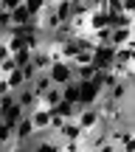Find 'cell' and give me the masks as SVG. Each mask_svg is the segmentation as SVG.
I'll list each match as a JSON object with an SVG mask.
<instances>
[{
  "label": "cell",
  "instance_id": "30bf717a",
  "mask_svg": "<svg viewBox=\"0 0 135 152\" xmlns=\"http://www.w3.org/2000/svg\"><path fill=\"white\" fill-rule=\"evenodd\" d=\"M31 135H34V127H31V121H28V115H23V118L14 124V141L17 144H26Z\"/></svg>",
  "mask_w": 135,
  "mask_h": 152
},
{
  "label": "cell",
  "instance_id": "5b68a950",
  "mask_svg": "<svg viewBox=\"0 0 135 152\" xmlns=\"http://www.w3.org/2000/svg\"><path fill=\"white\" fill-rule=\"evenodd\" d=\"M99 96H101V87H99L93 79L79 82V104H96Z\"/></svg>",
  "mask_w": 135,
  "mask_h": 152
},
{
  "label": "cell",
  "instance_id": "d4e9b609",
  "mask_svg": "<svg viewBox=\"0 0 135 152\" xmlns=\"http://www.w3.org/2000/svg\"><path fill=\"white\" fill-rule=\"evenodd\" d=\"M0 121H3V110H0Z\"/></svg>",
  "mask_w": 135,
  "mask_h": 152
},
{
  "label": "cell",
  "instance_id": "5bb4252c",
  "mask_svg": "<svg viewBox=\"0 0 135 152\" xmlns=\"http://www.w3.org/2000/svg\"><path fill=\"white\" fill-rule=\"evenodd\" d=\"M3 79H6V85H9V93H17V90H20V87L28 82V79H26V73H23V68H14V71H9Z\"/></svg>",
  "mask_w": 135,
  "mask_h": 152
},
{
  "label": "cell",
  "instance_id": "e0dca14e",
  "mask_svg": "<svg viewBox=\"0 0 135 152\" xmlns=\"http://www.w3.org/2000/svg\"><path fill=\"white\" fill-rule=\"evenodd\" d=\"M93 73H96V65H73V79L76 82H87V79H93Z\"/></svg>",
  "mask_w": 135,
  "mask_h": 152
},
{
  "label": "cell",
  "instance_id": "7402d4cb",
  "mask_svg": "<svg viewBox=\"0 0 135 152\" xmlns=\"http://www.w3.org/2000/svg\"><path fill=\"white\" fill-rule=\"evenodd\" d=\"M93 39H96V45H101V42H110V26H101V28H96V31H93Z\"/></svg>",
  "mask_w": 135,
  "mask_h": 152
},
{
  "label": "cell",
  "instance_id": "9a60e30c",
  "mask_svg": "<svg viewBox=\"0 0 135 152\" xmlns=\"http://www.w3.org/2000/svg\"><path fill=\"white\" fill-rule=\"evenodd\" d=\"M107 26V9H93L87 11V31H96V28Z\"/></svg>",
  "mask_w": 135,
  "mask_h": 152
},
{
  "label": "cell",
  "instance_id": "7a4b0ae2",
  "mask_svg": "<svg viewBox=\"0 0 135 152\" xmlns=\"http://www.w3.org/2000/svg\"><path fill=\"white\" fill-rule=\"evenodd\" d=\"M73 121L82 127V130H93V127H99L101 124V115H99V110H96V104H82L79 107V113L73 115Z\"/></svg>",
  "mask_w": 135,
  "mask_h": 152
},
{
  "label": "cell",
  "instance_id": "6da1fadb",
  "mask_svg": "<svg viewBox=\"0 0 135 152\" xmlns=\"http://www.w3.org/2000/svg\"><path fill=\"white\" fill-rule=\"evenodd\" d=\"M48 79H51V85H68V82H73V65H70L68 59H54L48 65Z\"/></svg>",
  "mask_w": 135,
  "mask_h": 152
},
{
  "label": "cell",
  "instance_id": "d6986e66",
  "mask_svg": "<svg viewBox=\"0 0 135 152\" xmlns=\"http://www.w3.org/2000/svg\"><path fill=\"white\" fill-rule=\"evenodd\" d=\"M23 6L28 9V14H31V17H39L45 11V6H48V0H23Z\"/></svg>",
  "mask_w": 135,
  "mask_h": 152
},
{
  "label": "cell",
  "instance_id": "ba28073f",
  "mask_svg": "<svg viewBox=\"0 0 135 152\" xmlns=\"http://www.w3.org/2000/svg\"><path fill=\"white\" fill-rule=\"evenodd\" d=\"M9 14H11V26H34V28H37V17L28 14V9L23 3L17 6V9H11Z\"/></svg>",
  "mask_w": 135,
  "mask_h": 152
},
{
  "label": "cell",
  "instance_id": "8fae6325",
  "mask_svg": "<svg viewBox=\"0 0 135 152\" xmlns=\"http://www.w3.org/2000/svg\"><path fill=\"white\" fill-rule=\"evenodd\" d=\"M59 102H62V87H59V85H51L48 90L39 96V104H42V107H48V110H54Z\"/></svg>",
  "mask_w": 135,
  "mask_h": 152
},
{
  "label": "cell",
  "instance_id": "4fadbf2b",
  "mask_svg": "<svg viewBox=\"0 0 135 152\" xmlns=\"http://www.w3.org/2000/svg\"><path fill=\"white\" fill-rule=\"evenodd\" d=\"M113 62L135 65V45H118V48H113Z\"/></svg>",
  "mask_w": 135,
  "mask_h": 152
},
{
  "label": "cell",
  "instance_id": "ffe728a7",
  "mask_svg": "<svg viewBox=\"0 0 135 152\" xmlns=\"http://www.w3.org/2000/svg\"><path fill=\"white\" fill-rule=\"evenodd\" d=\"M11 59H14L17 68H26V65H31V51H28V48H20V51L11 54Z\"/></svg>",
  "mask_w": 135,
  "mask_h": 152
},
{
  "label": "cell",
  "instance_id": "44dd1931",
  "mask_svg": "<svg viewBox=\"0 0 135 152\" xmlns=\"http://www.w3.org/2000/svg\"><path fill=\"white\" fill-rule=\"evenodd\" d=\"M70 65H90L93 62V51H79V54H73V59H68Z\"/></svg>",
  "mask_w": 135,
  "mask_h": 152
},
{
  "label": "cell",
  "instance_id": "52a82bcc",
  "mask_svg": "<svg viewBox=\"0 0 135 152\" xmlns=\"http://www.w3.org/2000/svg\"><path fill=\"white\" fill-rule=\"evenodd\" d=\"M110 45H135V28H110Z\"/></svg>",
  "mask_w": 135,
  "mask_h": 152
},
{
  "label": "cell",
  "instance_id": "3957f363",
  "mask_svg": "<svg viewBox=\"0 0 135 152\" xmlns=\"http://www.w3.org/2000/svg\"><path fill=\"white\" fill-rule=\"evenodd\" d=\"M93 65H96V71H110V65H113V45L110 42H101L93 48Z\"/></svg>",
  "mask_w": 135,
  "mask_h": 152
},
{
  "label": "cell",
  "instance_id": "9c48e42d",
  "mask_svg": "<svg viewBox=\"0 0 135 152\" xmlns=\"http://www.w3.org/2000/svg\"><path fill=\"white\" fill-rule=\"evenodd\" d=\"M48 65H51L48 48H45V45L34 48V51H31V68H34V71H48Z\"/></svg>",
  "mask_w": 135,
  "mask_h": 152
},
{
  "label": "cell",
  "instance_id": "7c38bea8",
  "mask_svg": "<svg viewBox=\"0 0 135 152\" xmlns=\"http://www.w3.org/2000/svg\"><path fill=\"white\" fill-rule=\"evenodd\" d=\"M28 85H31L34 96L39 99V96H42V93H45V90L51 87V79H48V73H45V71H37V73L31 76V79H28Z\"/></svg>",
  "mask_w": 135,
  "mask_h": 152
},
{
  "label": "cell",
  "instance_id": "ac0fdd59",
  "mask_svg": "<svg viewBox=\"0 0 135 152\" xmlns=\"http://www.w3.org/2000/svg\"><path fill=\"white\" fill-rule=\"evenodd\" d=\"M62 99L65 102H79V82H68V85H62Z\"/></svg>",
  "mask_w": 135,
  "mask_h": 152
},
{
  "label": "cell",
  "instance_id": "8992f818",
  "mask_svg": "<svg viewBox=\"0 0 135 152\" xmlns=\"http://www.w3.org/2000/svg\"><path fill=\"white\" fill-rule=\"evenodd\" d=\"M14 102H17V104H20V107H23V110H26V113H28V110H31V107H37V104H39V99L34 96L31 85H28V82H26V85H23L20 90L14 93Z\"/></svg>",
  "mask_w": 135,
  "mask_h": 152
},
{
  "label": "cell",
  "instance_id": "603a6c76",
  "mask_svg": "<svg viewBox=\"0 0 135 152\" xmlns=\"http://www.w3.org/2000/svg\"><path fill=\"white\" fill-rule=\"evenodd\" d=\"M59 149L62 152H82V141H62Z\"/></svg>",
  "mask_w": 135,
  "mask_h": 152
},
{
  "label": "cell",
  "instance_id": "2e32d148",
  "mask_svg": "<svg viewBox=\"0 0 135 152\" xmlns=\"http://www.w3.org/2000/svg\"><path fill=\"white\" fill-rule=\"evenodd\" d=\"M23 115H26V110H23L17 102H11L9 107H3V121H9V124H17Z\"/></svg>",
  "mask_w": 135,
  "mask_h": 152
},
{
  "label": "cell",
  "instance_id": "cb8c5ba5",
  "mask_svg": "<svg viewBox=\"0 0 135 152\" xmlns=\"http://www.w3.org/2000/svg\"><path fill=\"white\" fill-rule=\"evenodd\" d=\"M23 0H0V11H11V9H17Z\"/></svg>",
  "mask_w": 135,
  "mask_h": 152
},
{
  "label": "cell",
  "instance_id": "277c9868",
  "mask_svg": "<svg viewBox=\"0 0 135 152\" xmlns=\"http://www.w3.org/2000/svg\"><path fill=\"white\" fill-rule=\"evenodd\" d=\"M82 132H85V130H82V127L76 124L73 118H65V121H62V127L54 132V138H56L59 144H62V141H79Z\"/></svg>",
  "mask_w": 135,
  "mask_h": 152
}]
</instances>
